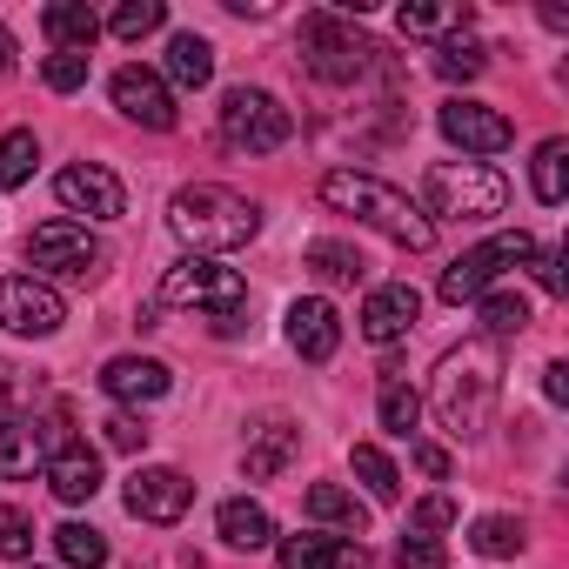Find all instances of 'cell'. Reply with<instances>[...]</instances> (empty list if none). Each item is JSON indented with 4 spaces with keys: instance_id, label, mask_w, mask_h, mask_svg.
<instances>
[{
    "instance_id": "10",
    "label": "cell",
    "mask_w": 569,
    "mask_h": 569,
    "mask_svg": "<svg viewBox=\"0 0 569 569\" xmlns=\"http://www.w3.org/2000/svg\"><path fill=\"white\" fill-rule=\"evenodd\" d=\"M68 422L61 416H8L0 422V482H28L34 469H48L54 449H68Z\"/></svg>"
},
{
    "instance_id": "38",
    "label": "cell",
    "mask_w": 569,
    "mask_h": 569,
    "mask_svg": "<svg viewBox=\"0 0 569 569\" xmlns=\"http://www.w3.org/2000/svg\"><path fill=\"white\" fill-rule=\"evenodd\" d=\"M396 569H449V549H442L436 536L402 529V542H396Z\"/></svg>"
},
{
    "instance_id": "25",
    "label": "cell",
    "mask_w": 569,
    "mask_h": 569,
    "mask_svg": "<svg viewBox=\"0 0 569 569\" xmlns=\"http://www.w3.org/2000/svg\"><path fill=\"white\" fill-rule=\"evenodd\" d=\"M396 28L409 41H449V34H469V8L462 0H442V8H402Z\"/></svg>"
},
{
    "instance_id": "24",
    "label": "cell",
    "mask_w": 569,
    "mask_h": 569,
    "mask_svg": "<svg viewBox=\"0 0 569 569\" xmlns=\"http://www.w3.org/2000/svg\"><path fill=\"white\" fill-rule=\"evenodd\" d=\"M161 81H174V88H208L214 81V48L201 41V34H168V74Z\"/></svg>"
},
{
    "instance_id": "14",
    "label": "cell",
    "mask_w": 569,
    "mask_h": 569,
    "mask_svg": "<svg viewBox=\"0 0 569 569\" xmlns=\"http://www.w3.org/2000/svg\"><path fill=\"white\" fill-rule=\"evenodd\" d=\"M188 502H194V482L168 462H141L128 476V516H141V522H181Z\"/></svg>"
},
{
    "instance_id": "17",
    "label": "cell",
    "mask_w": 569,
    "mask_h": 569,
    "mask_svg": "<svg viewBox=\"0 0 569 569\" xmlns=\"http://www.w3.org/2000/svg\"><path fill=\"white\" fill-rule=\"evenodd\" d=\"M289 349H296L302 362H329V356L342 349V316H336V302L302 296V302L289 309Z\"/></svg>"
},
{
    "instance_id": "1",
    "label": "cell",
    "mask_w": 569,
    "mask_h": 569,
    "mask_svg": "<svg viewBox=\"0 0 569 569\" xmlns=\"http://www.w3.org/2000/svg\"><path fill=\"white\" fill-rule=\"evenodd\" d=\"M496 396H502V349H496L489 336L449 349V356L436 362V376H429V409H436V422H442L456 442H476V436L489 429Z\"/></svg>"
},
{
    "instance_id": "45",
    "label": "cell",
    "mask_w": 569,
    "mask_h": 569,
    "mask_svg": "<svg viewBox=\"0 0 569 569\" xmlns=\"http://www.w3.org/2000/svg\"><path fill=\"white\" fill-rule=\"evenodd\" d=\"M14 68V34H8V21H0V74Z\"/></svg>"
},
{
    "instance_id": "34",
    "label": "cell",
    "mask_w": 569,
    "mask_h": 569,
    "mask_svg": "<svg viewBox=\"0 0 569 569\" xmlns=\"http://www.w3.org/2000/svg\"><path fill=\"white\" fill-rule=\"evenodd\" d=\"M476 302H482V329H489V342L529 329V302H522L516 289H489V296H476Z\"/></svg>"
},
{
    "instance_id": "33",
    "label": "cell",
    "mask_w": 569,
    "mask_h": 569,
    "mask_svg": "<svg viewBox=\"0 0 569 569\" xmlns=\"http://www.w3.org/2000/svg\"><path fill=\"white\" fill-rule=\"evenodd\" d=\"M482 68H489V48L469 41V34H449V41L436 48V74H442V81H476Z\"/></svg>"
},
{
    "instance_id": "18",
    "label": "cell",
    "mask_w": 569,
    "mask_h": 569,
    "mask_svg": "<svg viewBox=\"0 0 569 569\" xmlns=\"http://www.w3.org/2000/svg\"><path fill=\"white\" fill-rule=\"evenodd\" d=\"M296 442H302V429H296L289 416H261V422L248 429V442H241V469H248V482L281 476V469H289V456H296Z\"/></svg>"
},
{
    "instance_id": "11",
    "label": "cell",
    "mask_w": 569,
    "mask_h": 569,
    "mask_svg": "<svg viewBox=\"0 0 569 569\" xmlns=\"http://www.w3.org/2000/svg\"><path fill=\"white\" fill-rule=\"evenodd\" d=\"M61 322H68L61 289H48V281H34V274H0V329H8V336L41 342V336H54Z\"/></svg>"
},
{
    "instance_id": "7",
    "label": "cell",
    "mask_w": 569,
    "mask_h": 569,
    "mask_svg": "<svg viewBox=\"0 0 569 569\" xmlns=\"http://www.w3.org/2000/svg\"><path fill=\"white\" fill-rule=\"evenodd\" d=\"M28 261H34V281H88L108 254H101V241L88 234V221H68V214H54V221H41L34 234H28Z\"/></svg>"
},
{
    "instance_id": "37",
    "label": "cell",
    "mask_w": 569,
    "mask_h": 569,
    "mask_svg": "<svg viewBox=\"0 0 569 569\" xmlns=\"http://www.w3.org/2000/svg\"><path fill=\"white\" fill-rule=\"evenodd\" d=\"M34 556V516L0 502V562H28Z\"/></svg>"
},
{
    "instance_id": "29",
    "label": "cell",
    "mask_w": 569,
    "mask_h": 569,
    "mask_svg": "<svg viewBox=\"0 0 569 569\" xmlns=\"http://www.w3.org/2000/svg\"><path fill=\"white\" fill-rule=\"evenodd\" d=\"M309 516H316V522H336V529H349V536H362V522H369V509H362L342 482H316V489H309Z\"/></svg>"
},
{
    "instance_id": "2",
    "label": "cell",
    "mask_w": 569,
    "mask_h": 569,
    "mask_svg": "<svg viewBox=\"0 0 569 569\" xmlns=\"http://www.w3.org/2000/svg\"><path fill=\"white\" fill-rule=\"evenodd\" d=\"M322 201H329L336 214H356L362 228H376L382 241H396V248H409V254H429V248H436V221H429L396 181H382V174L336 168V174H322Z\"/></svg>"
},
{
    "instance_id": "5",
    "label": "cell",
    "mask_w": 569,
    "mask_h": 569,
    "mask_svg": "<svg viewBox=\"0 0 569 569\" xmlns=\"http://www.w3.org/2000/svg\"><path fill=\"white\" fill-rule=\"evenodd\" d=\"M154 309H194V316H208V322L248 316V281H241L234 268H221L214 254H181V261L161 274Z\"/></svg>"
},
{
    "instance_id": "13",
    "label": "cell",
    "mask_w": 569,
    "mask_h": 569,
    "mask_svg": "<svg viewBox=\"0 0 569 569\" xmlns=\"http://www.w3.org/2000/svg\"><path fill=\"white\" fill-rule=\"evenodd\" d=\"M436 128L449 134V148H462V161H482V154H502V148L516 141V128H509V114H496V108H482V101H442V114H436Z\"/></svg>"
},
{
    "instance_id": "46",
    "label": "cell",
    "mask_w": 569,
    "mask_h": 569,
    "mask_svg": "<svg viewBox=\"0 0 569 569\" xmlns=\"http://www.w3.org/2000/svg\"><path fill=\"white\" fill-rule=\"evenodd\" d=\"M8 389H14V382H8V369H0V402H8Z\"/></svg>"
},
{
    "instance_id": "31",
    "label": "cell",
    "mask_w": 569,
    "mask_h": 569,
    "mask_svg": "<svg viewBox=\"0 0 569 569\" xmlns=\"http://www.w3.org/2000/svg\"><path fill=\"white\" fill-rule=\"evenodd\" d=\"M322 281H342V289H349V281H362L369 274V261L349 248V241H309V254H302Z\"/></svg>"
},
{
    "instance_id": "19",
    "label": "cell",
    "mask_w": 569,
    "mask_h": 569,
    "mask_svg": "<svg viewBox=\"0 0 569 569\" xmlns=\"http://www.w3.org/2000/svg\"><path fill=\"white\" fill-rule=\"evenodd\" d=\"M101 389H108L121 409H134V402H161V396L174 389V376H168V362H154V356H114V362L101 369Z\"/></svg>"
},
{
    "instance_id": "27",
    "label": "cell",
    "mask_w": 569,
    "mask_h": 569,
    "mask_svg": "<svg viewBox=\"0 0 569 569\" xmlns=\"http://www.w3.org/2000/svg\"><path fill=\"white\" fill-rule=\"evenodd\" d=\"M376 416H382V429L389 436H402V442H416V429H422V396L409 389V382H382V396H376Z\"/></svg>"
},
{
    "instance_id": "21",
    "label": "cell",
    "mask_w": 569,
    "mask_h": 569,
    "mask_svg": "<svg viewBox=\"0 0 569 569\" xmlns=\"http://www.w3.org/2000/svg\"><path fill=\"white\" fill-rule=\"evenodd\" d=\"M41 476H48V489H54L61 502H94V496H101V456H94L88 442H68V449H54Z\"/></svg>"
},
{
    "instance_id": "36",
    "label": "cell",
    "mask_w": 569,
    "mask_h": 569,
    "mask_svg": "<svg viewBox=\"0 0 569 569\" xmlns=\"http://www.w3.org/2000/svg\"><path fill=\"white\" fill-rule=\"evenodd\" d=\"M108 28L121 41H141V34H161L168 28V8H161V0H121V8L108 14Z\"/></svg>"
},
{
    "instance_id": "12",
    "label": "cell",
    "mask_w": 569,
    "mask_h": 569,
    "mask_svg": "<svg viewBox=\"0 0 569 569\" xmlns=\"http://www.w3.org/2000/svg\"><path fill=\"white\" fill-rule=\"evenodd\" d=\"M54 194H61L68 214H88V221H114V214H128V188H121V174L101 168V161H74V168H61V174H54Z\"/></svg>"
},
{
    "instance_id": "42",
    "label": "cell",
    "mask_w": 569,
    "mask_h": 569,
    "mask_svg": "<svg viewBox=\"0 0 569 569\" xmlns=\"http://www.w3.org/2000/svg\"><path fill=\"white\" fill-rule=\"evenodd\" d=\"M409 456H416V469H422L429 482H442V476H449V449H442V442H422V436H416V442H409Z\"/></svg>"
},
{
    "instance_id": "4",
    "label": "cell",
    "mask_w": 569,
    "mask_h": 569,
    "mask_svg": "<svg viewBox=\"0 0 569 569\" xmlns=\"http://www.w3.org/2000/svg\"><path fill=\"white\" fill-rule=\"evenodd\" d=\"M422 194H429V221H496L509 208V181L489 168V161H436L422 174Z\"/></svg>"
},
{
    "instance_id": "39",
    "label": "cell",
    "mask_w": 569,
    "mask_h": 569,
    "mask_svg": "<svg viewBox=\"0 0 569 569\" xmlns=\"http://www.w3.org/2000/svg\"><path fill=\"white\" fill-rule=\"evenodd\" d=\"M409 529H416V536H442V529H456V496H442V489L422 496V502L409 509Z\"/></svg>"
},
{
    "instance_id": "16",
    "label": "cell",
    "mask_w": 569,
    "mask_h": 569,
    "mask_svg": "<svg viewBox=\"0 0 569 569\" xmlns=\"http://www.w3.org/2000/svg\"><path fill=\"white\" fill-rule=\"evenodd\" d=\"M416 316H422V296L409 289V281H382V289H369V302H362V316H356V322H362V336H369V342H382V349H389V342H402V336L416 329Z\"/></svg>"
},
{
    "instance_id": "30",
    "label": "cell",
    "mask_w": 569,
    "mask_h": 569,
    "mask_svg": "<svg viewBox=\"0 0 569 569\" xmlns=\"http://www.w3.org/2000/svg\"><path fill=\"white\" fill-rule=\"evenodd\" d=\"M54 549H61L68 569H108V536L94 522H61L54 529Z\"/></svg>"
},
{
    "instance_id": "43",
    "label": "cell",
    "mask_w": 569,
    "mask_h": 569,
    "mask_svg": "<svg viewBox=\"0 0 569 569\" xmlns=\"http://www.w3.org/2000/svg\"><path fill=\"white\" fill-rule=\"evenodd\" d=\"M529 268H536V281H542V296H562V254H556V248H536Z\"/></svg>"
},
{
    "instance_id": "23",
    "label": "cell",
    "mask_w": 569,
    "mask_h": 569,
    "mask_svg": "<svg viewBox=\"0 0 569 569\" xmlns=\"http://www.w3.org/2000/svg\"><path fill=\"white\" fill-rule=\"evenodd\" d=\"M214 529H221L228 549H268V542H274V516H268L254 496H228V502L214 509Z\"/></svg>"
},
{
    "instance_id": "3",
    "label": "cell",
    "mask_w": 569,
    "mask_h": 569,
    "mask_svg": "<svg viewBox=\"0 0 569 569\" xmlns=\"http://www.w3.org/2000/svg\"><path fill=\"white\" fill-rule=\"evenodd\" d=\"M168 228L188 241V254H228V248L254 241L261 208H254L248 194L221 188V181H188V188H174V201H168Z\"/></svg>"
},
{
    "instance_id": "28",
    "label": "cell",
    "mask_w": 569,
    "mask_h": 569,
    "mask_svg": "<svg viewBox=\"0 0 569 569\" xmlns=\"http://www.w3.org/2000/svg\"><path fill=\"white\" fill-rule=\"evenodd\" d=\"M349 462H356V476H362L369 502H402V469H396L376 442H356V449H349Z\"/></svg>"
},
{
    "instance_id": "20",
    "label": "cell",
    "mask_w": 569,
    "mask_h": 569,
    "mask_svg": "<svg viewBox=\"0 0 569 569\" xmlns=\"http://www.w3.org/2000/svg\"><path fill=\"white\" fill-rule=\"evenodd\" d=\"M281 569H376V556L349 536H281Z\"/></svg>"
},
{
    "instance_id": "41",
    "label": "cell",
    "mask_w": 569,
    "mask_h": 569,
    "mask_svg": "<svg viewBox=\"0 0 569 569\" xmlns=\"http://www.w3.org/2000/svg\"><path fill=\"white\" fill-rule=\"evenodd\" d=\"M108 449H128V456H134V449H148V422H141V416H128V409H121V416H108Z\"/></svg>"
},
{
    "instance_id": "8",
    "label": "cell",
    "mask_w": 569,
    "mask_h": 569,
    "mask_svg": "<svg viewBox=\"0 0 569 569\" xmlns=\"http://www.w3.org/2000/svg\"><path fill=\"white\" fill-rule=\"evenodd\" d=\"M536 248H542V241H536V234H522V228H516V234H496V241H482V248H469V254H456V261L442 268V281H436V296L462 309V302L489 296V289H496V274H502L509 261H529Z\"/></svg>"
},
{
    "instance_id": "26",
    "label": "cell",
    "mask_w": 569,
    "mask_h": 569,
    "mask_svg": "<svg viewBox=\"0 0 569 569\" xmlns=\"http://www.w3.org/2000/svg\"><path fill=\"white\" fill-rule=\"evenodd\" d=\"M529 188H536L542 208H556V201L569 194V141H562V134H549V141L536 148V161H529Z\"/></svg>"
},
{
    "instance_id": "35",
    "label": "cell",
    "mask_w": 569,
    "mask_h": 569,
    "mask_svg": "<svg viewBox=\"0 0 569 569\" xmlns=\"http://www.w3.org/2000/svg\"><path fill=\"white\" fill-rule=\"evenodd\" d=\"M469 542H476V556H516L529 542V529H522V516H476Z\"/></svg>"
},
{
    "instance_id": "22",
    "label": "cell",
    "mask_w": 569,
    "mask_h": 569,
    "mask_svg": "<svg viewBox=\"0 0 569 569\" xmlns=\"http://www.w3.org/2000/svg\"><path fill=\"white\" fill-rule=\"evenodd\" d=\"M41 34L54 41V54H88L101 41V14L88 8V0H54V8L41 14Z\"/></svg>"
},
{
    "instance_id": "15",
    "label": "cell",
    "mask_w": 569,
    "mask_h": 569,
    "mask_svg": "<svg viewBox=\"0 0 569 569\" xmlns=\"http://www.w3.org/2000/svg\"><path fill=\"white\" fill-rule=\"evenodd\" d=\"M108 94H114V108H121L128 121H141V128H154V134H168V128L181 121L174 88H168L154 68H121V74L108 81Z\"/></svg>"
},
{
    "instance_id": "32",
    "label": "cell",
    "mask_w": 569,
    "mask_h": 569,
    "mask_svg": "<svg viewBox=\"0 0 569 569\" xmlns=\"http://www.w3.org/2000/svg\"><path fill=\"white\" fill-rule=\"evenodd\" d=\"M34 161H41V141H34V128L0 134V188H21V181H34Z\"/></svg>"
},
{
    "instance_id": "6",
    "label": "cell",
    "mask_w": 569,
    "mask_h": 569,
    "mask_svg": "<svg viewBox=\"0 0 569 569\" xmlns=\"http://www.w3.org/2000/svg\"><path fill=\"white\" fill-rule=\"evenodd\" d=\"M289 134H296V121L268 88H228L221 94V141L234 154H274Z\"/></svg>"
},
{
    "instance_id": "44",
    "label": "cell",
    "mask_w": 569,
    "mask_h": 569,
    "mask_svg": "<svg viewBox=\"0 0 569 569\" xmlns=\"http://www.w3.org/2000/svg\"><path fill=\"white\" fill-rule=\"evenodd\" d=\"M542 396H549V402H569V362H549V369H542Z\"/></svg>"
},
{
    "instance_id": "40",
    "label": "cell",
    "mask_w": 569,
    "mask_h": 569,
    "mask_svg": "<svg viewBox=\"0 0 569 569\" xmlns=\"http://www.w3.org/2000/svg\"><path fill=\"white\" fill-rule=\"evenodd\" d=\"M41 81H48L54 94L88 88V54H48V61H41Z\"/></svg>"
},
{
    "instance_id": "9",
    "label": "cell",
    "mask_w": 569,
    "mask_h": 569,
    "mask_svg": "<svg viewBox=\"0 0 569 569\" xmlns=\"http://www.w3.org/2000/svg\"><path fill=\"white\" fill-rule=\"evenodd\" d=\"M369 41L342 21V14H309L302 21V68L316 74V81H329V88H349L362 68H369Z\"/></svg>"
}]
</instances>
